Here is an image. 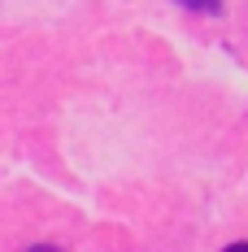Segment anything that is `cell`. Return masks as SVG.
<instances>
[{
	"label": "cell",
	"instance_id": "obj_2",
	"mask_svg": "<svg viewBox=\"0 0 248 252\" xmlns=\"http://www.w3.org/2000/svg\"><path fill=\"white\" fill-rule=\"evenodd\" d=\"M26 252H61L57 244H35V248H26Z\"/></svg>",
	"mask_w": 248,
	"mask_h": 252
},
{
	"label": "cell",
	"instance_id": "obj_3",
	"mask_svg": "<svg viewBox=\"0 0 248 252\" xmlns=\"http://www.w3.org/2000/svg\"><path fill=\"white\" fill-rule=\"evenodd\" d=\"M222 252H248V244H231V248H222Z\"/></svg>",
	"mask_w": 248,
	"mask_h": 252
},
{
	"label": "cell",
	"instance_id": "obj_1",
	"mask_svg": "<svg viewBox=\"0 0 248 252\" xmlns=\"http://www.w3.org/2000/svg\"><path fill=\"white\" fill-rule=\"evenodd\" d=\"M183 9H196V13H222V0H174Z\"/></svg>",
	"mask_w": 248,
	"mask_h": 252
}]
</instances>
